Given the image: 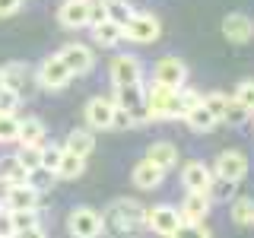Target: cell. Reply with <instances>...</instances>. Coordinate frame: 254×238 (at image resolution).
Here are the masks:
<instances>
[{"mask_svg": "<svg viewBox=\"0 0 254 238\" xmlns=\"http://www.w3.org/2000/svg\"><path fill=\"white\" fill-rule=\"evenodd\" d=\"M143 229H146V206L130 200V197H118L102 213V235L105 238H140Z\"/></svg>", "mask_w": 254, "mask_h": 238, "instance_id": "obj_1", "label": "cell"}, {"mask_svg": "<svg viewBox=\"0 0 254 238\" xmlns=\"http://www.w3.org/2000/svg\"><path fill=\"white\" fill-rule=\"evenodd\" d=\"M19 105H22V99H19L16 92L0 89V115H16V111H19Z\"/></svg>", "mask_w": 254, "mask_h": 238, "instance_id": "obj_38", "label": "cell"}, {"mask_svg": "<svg viewBox=\"0 0 254 238\" xmlns=\"http://www.w3.org/2000/svg\"><path fill=\"white\" fill-rule=\"evenodd\" d=\"M232 99L238 102V105H242L245 111H254V79H242V83L235 86V92H232Z\"/></svg>", "mask_w": 254, "mask_h": 238, "instance_id": "obj_32", "label": "cell"}, {"mask_svg": "<svg viewBox=\"0 0 254 238\" xmlns=\"http://www.w3.org/2000/svg\"><path fill=\"white\" fill-rule=\"evenodd\" d=\"M16 229H13V213L6 206H0V238H13Z\"/></svg>", "mask_w": 254, "mask_h": 238, "instance_id": "obj_40", "label": "cell"}, {"mask_svg": "<svg viewBox=\"0 0 254 238\" xmlns=\"http://www.w3.org/2000/svg\"><path fill=\"white\" fill-rule=\"evenodd\" d=\"M58 58L64 60V67H67L73 76H86V73H92V67H95L92 48L83 45V42H67V45L58 51Z\"/></svg>", "mask_w": 254, "mask_h": 238, "instance_id": "obj_10", "label": "cell"}, {"mask_svg": "<svg viewBox=\"0 0 254 238\" xmlns=\"http://www.w3.org/2000/svg\"><path fill=\"white\" fill-rule=\"evenodd\" d=\"M222 121H229V124H245V121H248V111L238 105L235 99H229V105H226V118H222Z\"/></svg>", "mask_w": 254, "mask_h": 238, "instance_id": "obj_39", "label": "cell"}, {"mask_svg": "<svg viewBox=\"0 0 254 238\" xmlns=\"http://www.w3.org/2000/svg\"><path fill=\"white\" fill-rule=\"evenodd\" d=\"M146 162H153L156 169H162V172H169V169H175L178 165V146L175 143H169V140H156L153 146L146 149Z\"/></svg>", "mask_w": 254, "mask_h": 238, "instance_id": "obj_20", "label": "cell"}, {"mask_svg": "<svg viewBox=\"0 0 254 238\" xmlns=\"http://www.w3.org/2000/svg\"><path fill=\"white\" fill-rule=\"evenodd\" d=\"M203 102V92H197V89H190V86H185V89H178V105H181V118L188 115L190 108H197Z\"/></svg>", "mask_w": 254, "mask_h": 238, "instance_id": "obj_37", "label": "cell"}, {"mask_svg": "<svg viewBox=\"0 0 254 238\" xmlns=\"http://www.w3.org/2000/svg\"><path fill=\"white\" fill-rule=\"evenodd\" d=\"M61 159H64V146H61V143H45V146H42V165H38V169L58 178Z\"/></svg>", "mask_w": 254, "mask_h": 238, "instance_id": "obj_30", "label": "cell"}, {"mask_svg": "<svg viewBox=\"0 0 254 238\" xmlns=\"http://www.w3.org/2000/svg\"><path fill=\"white\" fill-rule=\"evenodd\" d=\"M0 76H3V89L16 92L19 99H26V95H32L38 89V86H35V70H32L26 60L3 63V67H0Z\"/></svg>", "mask_w": 254, "mask_h": 238, "instance_id": "obj_5", "label": "cell"}, {"mask_svg": "<svg viewBox=\"0 0 254 238\" xmlns=\"http://www.w3.org/2000/svg\"><path fill=\"white\" fill-rule=\"evenodd\" d=\"M206 197H210V203H232L238 197V181H226V178L213 175L210 187H206Z\"/></svg>", "mask_w": 254, "mask_h": 238, "instance_id": "obj_25", "label": "cell"}, {"mask_svg": "<svg viewBox=\"0 0 254 238\" xmlns=\"http://www.w3.org/2000/svg\"><path fill=\"white\" fill-rule=\"evenodd\" d=\"M213 203L206 194H185V200H181L178 213H181V222H206L210 216Z\"/></svg>", "mask_w": 254, "mask_h": 238, "instance_id": "obj_18", "label": "cell"}, {"mask_svg": "<svg viewBox=\"0 0 254 238\" xmlns=\"http://www.w3.org/2000/svg\"><path fill=\"white\" fill-rule=\"evenodd\" d=\"M83 172H86V159H79V156H73V153H67V149H64V159H61V165H58V178L76 181Z\"/></svg>", "mask_w": 254, "mask_h": 238, "instance_id": "obj_29", "label": "cell"}, {"mask_svg": "<svg viewBox=\"0 0 254 238\" xmlns=\"http://www.w3.org/2000/svg\"><path fill=\"white\" fill-rule=\"evenodd\" d=\"M92 32V42L99 45V48H118L124 42V29L121 26H115V22H99V26H89Z\"/></svg>", "mask_w": 254, "mask_h": 238, "instance_id": "obj_23", "label": "cell"}, {"mask_svg": "<svg viewBox=\"0 0 254 238\" xmlns=\"http://www.w3.org/2000/svg\"><path fill=\"white\" fill-rule=\"evenodd\" d=\"M213 181V169L200 159H190V162L181 165V184H185V194H206Z\"/></svg>", "mask_w": 254, "mask_h": 238, "instance_id": "obj_14", "label": "cell"}, {"mask_svg": "<svg viewBox=\"0 0 254 238\" xmlns=\"http://www.w3.org/2000/svg\"><path fill=\"white\" fill-rule=\"evenodd\" d=\"M130 181H133L140 190H156V187L165 181V172L156 169V165L146 162V159H140V162L133 165V172H130Z\"/></svg>", "mask_w": 254, "mask_h": 238, "instance_id": "obj_21", "label": "cell"}, {"mask_svg": "<svg viewBox=\"0 0 254 238\" xmlns=\"http://www.w3.org/2000/svg\"><path fill=\"white\" fill-rule=\"evenodd\" d=\"M213 175L226 181H242L248 175V156L242 149H222L216 156V162H213Z\"/></svg>", "mask_w": 254, "mask_h": 238, "instance_id": "obj_13", "label": "cell"}, {"mask_svg": "<svg viewBox=\"0 0 254 238\" xmlns=\"http://www.w3.org/2000/svg\"><path fill=\"white\" fill-rule=\"evenodd\" d=\"M70 83H73V73L64 67V60L58 54H48L35 67V86L45 89V92H61V89H67Z\"/></svg>", "mask_w": 254, "mask_h": 238, "instance_id": "obj_3", "label": "cell"}, {"mask_svg": "<svg viewBox=\"0 0 254 238\" xmlns=\"http://www.w3.org/2000/svg\"><path fill=\"white\" fill-rule=\"evenodd\" d=\"M22 3L26 0H0V19H6V16H16L22 10Z\"/></svg>", "mask_w": 254, "mask_h": 238, "instance_id": "obj_43", "label": "cell"}, {"mask_svg": "<svg viewBox=\"0 0 254 238\" xmlns=\"http://www.w3.org/2000/svg\"><path fill=\"white\" fill-rule=\"evenodd\" d=\"M0 89H3V76H0Z\"/></svg>", "mask_w": 254, "mask_h": 238, "instance_id": "obj_46", "label": "cell"}, {"mask_svg": "<svg viewBox=\"0 0 254 238\" xmlns=\"http://www.w3.org/2000/svg\"><path fill=\"white\" fill-rule=\"evenodd\" d=\"M181 121H185V124H188V127H190V130H194V133H210V130H216V124H219L216 118L210 115V108H206L203 102H200V105H197V108H190L188 115L181 118Z\"/></svg>", "mask_w": 254, "mask_h": 238, "instance_id": "obj_24", "label": "cell"}, {"mask_svg": "<svg viewBox=\"0 0 254 238\" xmlns=\"http://www.w3.org/2000/svg\"><path fill=\"white\" fill-rule=\"evenodd\" d=\"M203 105L210 108V115L216 118V121H222V118H226L229 95H226V92H206V95H203Z\"/></svg>", "mask_w": 254, "mask_h": 238, "instance_id": "obj_35", "label": "cell"}, {"mask_svg": "<svg viewBox=\"0 0 254 238\" xmlns=\"http://www.w3.org/2000/svg\"><path fill=\"white\" fill-rule=\"evenodd\" d=\"M13 213V210H10ZM42 226V216H38V210H16L13 213V229L16 232H26V229H35Z\"/></svg>", "mask_w": 254, "mask_h": 238, "instance_id": "obj_34", "label": "cell"}, {"mask_svg": "<svg viewBox=\"0 0 254 238\" xmlns=\"http://www.w3.org/2000/svg\"><path fill=\"white\" fill-rule=\"evenodd\" d=\"M127 127H133L130 115H127V111H121V108H115V118H111V130H127Z\"/></svg>", "mask_w": 254, "mask_h": 238, "instance_id": "obj_42", "label": "cell"}, {"mask_svg": "<svg viewBox=\"0 0 254 238\" xmlns=\"http://www.w3.org/2000/svg\"><path fill=\"white\" fill-rule=\"evenodd\" d=\"M19 146H38L42 149L45 143H48V130H45V124H42V118H35V115H29V118H19Z\"/></svg>", "mask_w": 254, "mask_h": 238, "instance_id": "obj_19", "label": "cell"}, {"mask_svg": "<svg viewBox=\"0 0 254 238\" xmlns=\"http://www.w3.org/2000/svg\"><path fill=\"white\" fill-rule=\"evenodd\" d=\"M83 118H86V127L95 133V130H111V118H115V102L111 95H92L83 108Z\"/></svg>", "mask_w": 254, "mask_h": 238, "instance_id": "obj_12", "label": "cell"}, {"mask_svg": "<svg viewBox=\"0 0 254 238\" xmlns=\"http://www.w3.org/2000/svg\"><path fill=\"white\" fill-rule=\"evenodd\" d=\"M58 26L67 32L89 29V0H64L58 6Z\"/></svg>", "mask_w": 254, "mask_h": 238, "instance_id": "obj_15", "label": "cell"}, {"mask_svg": "<svg viewBox=\"0 0 254 238\" xmlns=\"http://www.w3.org/2000/svg\"><path fill=\"white\" fill-rule=\"evenodd\" d=\"M105 3V16H108V22H115V26H127V22L133 19V6H130V0H102Z\"/></svg>", "mask_w": 254, "mask_h": 238, "instance_id": "obj_27", "label": "cell"}, {"mask_svg": "<svg viewBox=\"0 0 254 238\" xmlns=\"http://www.w3.org/2000/svg\"><path fill=\"white\" fill-rule=\"evenodd\" d=\"M70 238H102V213L92 206H76L67 216Z\"/></svg>", "mask_w": 254, "mask_h": 238, "instance_id": "obj_8", "label": "cell"}, {"mask_svg": "<svg viewBox=\"0 0 254 238\" xmlns=\"http://www.w3.org/2000/svg\"><path fill=\"white\" fill-rule=\"evenodd\" d=\"M0 184L13 187V184H29V172L16 162V156L0 159Z\"/></svg>", "mask_w": 254, "mask_h": 238, "instance_id": "obj_26", "label": "cell"}, {"mask_svg": "<svg viewBox=\"0 0 254 238\" xmlns=\"http://www.w3.org/2000/svg\"><path fill=\"white\" fill-rule=\"evenodd\" d=\"M13 238H48V235H45L42 226H35V229H26V232H16Z\"/></svg>", "mask_w": 254, "mask_h": 238, "instance_id": "obj_44", "label": "cell"}, {"mask_svg": "<svg viewBox=\"0 0 254 238\" xmlns=\"http://www.w3.org/2000/svg\"><path fill=\"white\" fill-rule=\"evenodd\" d=\"M108 76H111V86L143 83V63L133 58V54H115L111 63H108Z\"/></svg>", "mask_w": 254, "mask_h": 238, "instance_id": "obj_11", "label": "cell"}, {"mask_svg": "<svg viewBox=\"0 0 254 238\" xmlns=\"http://www.w3.org/2000/svg\"><path fill=\"white\" fill-rule=\"evenodd\" d=\"M146 108H149L153 121H175V118H181L178 92L165 89V86H156V83L146 86Z\"/></svg>", "mask_w": 254, "mask_h": 238, "instance_id": "obj_4", "label": "cell"}, {"mask_svg": "<svg viewBox=\"0 0 254 238\" xmlns=\"http://www.w3.org/2000/svg\"><path fill=\"white\" fill-rule=\"evenodd\" d=\"M222 35L232 45H248L254 38V19L248 13H229L226 19H222Z\"/></svg>", "mask_w": 254, "mask_h": 238, "instance_id": "obj_17", "label": "cell"}, {"mask_svg": "<svg viewBox=\"0 0 254 238\" xmlns=\"http://www.w3.org/2000/svg\"><path fill=\"white\" fill-rule=\"evenodd\" d=\"M229 216L235 226H254V200L251 197H235L229 203Z\"/></svg>", "mask_w": 254, "mask_h": 238, "instance_id": "obj_28", "label": "cell"}, {"mask_svg": "<svg viewBox=\"0 0 254 238\" xmlns=\"http://www.w3.org/2000/svg\"><path fill=\"white\" fill-rule=\"evenodd\" d=\"M16 162H19L22 169L32 175L38 165H42V149H38V146H19V153H16Z\"/></svg>", "mask_w": 254, "mask_h": 238, "instance_id": "obj_33", "label": "cell"}, {"mask_svg": "<svg viewBox=\"0 0 254 238\" xmlns=\"http://www.w3.org/2000/svg\"><path fill=\"white\" fill-rule=\"evenodd\" d=\"M153 83L156 86H165V89H185L188 86V63L181 58H175V54H169V58H159L153 63Z\"/></svg>", "mask_w": 254, "mask_h": 238, "instance_id": "obj_6", "label": "cell"}, {"mask_svg": "<svg viewBox=\"0 0 254 238\" xmlns=\"http://www.w3.org/2000/svg\"><path fill=\"white\" fill-rule=\"evenodd\" d=\"M105 3L102 0H89V26H99V22H105Z\"/></svg>", "mask_w": 254, "mask_h": 238, "instance_id": "obj_41", "label": "cell"}, {"mask_svg": "<svg viewBox=\"0 0 254 238\" xmlns=\"http://www.w3.org/2000/svg\"><path fill=\"white\" fill-rule=\"evenodd\" d=\"M181 226V213L178 206L172 203H156V206H146V229L159 238H172Z\"/></svg>", "mask_w": 254, "mask_h": 238, "instance_id": "obj_7", "label": "cell"}, {"mask_svg": "<svg viewBox=\"0 0 254 238\" xmlns=\"http://www.w3.org/2000/svg\"><path fill=\"white\" fill-rule=\"evenodd\" d=\"M162 35V22L153 13H133V19L124 26V38L133 45H153Z\"/></svg>", "mask_w": 254, "mask_h": 238, "instance_id": "obj_9", "label": "cell"}, {"mask_svg": "<svg viewBox=\"0 0 254 238\" xmlns=\"http://www.w3.org/2000/svg\"><path fill=\"white\" fill-rule=\"evenodd\" d=\"M172 238H213V232L203 226V222H181L178 232H175Z\"/></svg>", "mask_w": 254, "mask_h": 238, "instance_id": "obj_36", "label": "cell"}, {"mask_svg": "<svg viewBox=\"0 0 254 238\" xmlns=\"http://www.w3.org/2000/svg\"><path fill=\"white\" fill-rule=\"evenodd\" d=\"M19 140V115H0V146Z\"/></svg>", "mask_w": 254, "mask_h": 238, "instance_id": "obj_31", "label": "cell"}, {"mask_svg": "<svg viewBox=\"0 0 254 238\" xmlns=\"http://www.w3.org/2000/svg\"><path fill=\"white\" fill-rule=\"evenodd\" d=\"M0 203L6 206V210H38V203H42V190H35L32 184H13L3 190V197H0Z\"/></svg>", "mask_w": 254, "mask_h": 238, "instance_id": "obj_16", "label": "cell"}, {"mask_svg": "<svg viewBox=\"0 0 254 238\" xmlns=\"http://www.w3.org/2000/svg\"><path fill=\"white\" fill-rule=\"evenodd\" d=\"M3 190H6V184H0V197H3Z\"/></svg>", "mask_w": 254, "mask_h": 238, "instance_id": "obj_45", "label": "cell"}, {"mask_svg": "<svg viewBox=\"0 0 254 238\" xmlns=\"http://www.w3.org/2000/svg\"><path fill=\"white\" fill-rule=\"evenodd\" d=\"M64 149H67V153H73V156H79V159L92 156V149H95V133L89 130V127H76V130L67 133Z\"/></svg>", "mask_w": 254, "mask_h": 238, "instance_id": "obj_22", "label": "cell"}, {"mask_svg": "<svg viewBox=\"0 0 254 238\" xmlns=\"http://www.w3.org/2000/svg\"><path fill=\"white\" fill-rule=\"evenodd\" d=\"M111 102H115V108H121V111H127V115H130L133 127L153 121V118H149V108H146V86H143V83L115 86V92H111Z\"/></svg>", "mask_w": 254, "mask_h": 238, "instance_id": "obj_2", "label": "cell"}]
</instances>
